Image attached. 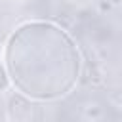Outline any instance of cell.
I'll use <instances>...</instances> for the list:
<instances>
[{"mask_svg":"<svg viewBox=\"0 0 122 122\" xmlns=\"http://www.w3.org/2000/svg\"><path fill=\"white\" fill-rule=\"evenodd\" d=\"M71 4H74L76 8H84V6H88L90 4V0H69Z\"/></svg>","mask_w":122,"mask_h":122,"instance_id":"cell-6","label":"cell"},{"mask_svg":"<svg viewBox=\"0 0 122 122\" xmlns=\"http://www.w3.org/2000/svg\"><path fill=\"white\" fill-rule=\"evenodd\" d=\"M11 90V80H10V74L4 67V63L0 61V93H6Z\"/></svg>","mask_w":122,"mask_h":122,"instance_id":"cell-4","label":"cell"},{"mask_svg":"<svg viewBox=\"0 0 122 122\" xmlns=\"http://www.w3.org/2000/svg\"><path fill=\"white\" fill-rule=\"evenodd\" d=\"M2 63L11 90L34 103L67 97L82 78L84 63L71 32L44 19L25 21L4 44Z\"/></svg>","mask_w":122,"mask_h":122,"instance_id":"cell-1","label":"cell"},{"mask_svg":"<svg viewBox=\"0 0 122 122\" xmlns=\"http://www.w3.org/2000/svg\"><path fill=\"white\" fill-rule=\"evenodd\" d=\"M105 2H107L111 8H120V6H122V0H105Z\"/></svg>","mask_w":122,"mask_h":122,"instance_id":"cell-7","label":"cell"},{"mask_svg":"<svg viewBox=\"0 0 122 122\" xmlns=\"http://www.w3.org/2000/svg\"><path fill=\"white\" fill-rule=\"evenodd\" d=\"M21 2H27V0H21Z\"/></svg>","mask_w":122,"mask_h":122,"instance_id":"cell-9","label":"cell"},{"mask_svg":"<svg viewBox=\"0 0 122 122\" xmlns=\"http://www.w3.org/2000/svg\"><path fill=\"white\" fill-rule=\"evenodd\" d=\"M109 101L118 111H122V86H116V88L109 90Z\"/></svg>","mask_w":122,"mask_h":122,"instance_id":"cell-5","label":"cell"},{"mask_svg":"<svg viewBox=\"0 0 122 122\" xmlns=\"http://www.w3.org/2000/svg\"><path fill=\"white\" fill-rule=\"evenodd\" d=\"M103 114H105V109H103V105H101L99 101H95V99L86 101L84 107H82V116H84L86 120H90V122H99V120L103 118Z\"/></svg>","mask_w":122,"mask_h":122,"instance_id":"cell-3","label":"cell"},{"mask_svg":"<svg viewBox=\"0 0 122 122\" xmlns=\"http://www.w3.org/2000/svg\"><path fill=\"white\" fill-rule=\"evenodd\" d=\"M2 51H4V46L0 44V57H2ZM0 61H2V59H0Z\"/></svg>","mask_w":122,"mask_h":122,"instance_id":"cell-8","label":"cell"},{"mask_svg":"<svg viewBox=\"0 0 122 122\" xmlns=\"http://www.w3.org/2000/svg\"><path fill=\"white\" fill-rule=\"evenodd\" d=\"M8 112L13 122H30L34 116V101L13 92L8 97Z\"/></svg>","mask_w":122,"mask_h":122,"instance_id":"cell-2","label":"cell"}]
</instances>
